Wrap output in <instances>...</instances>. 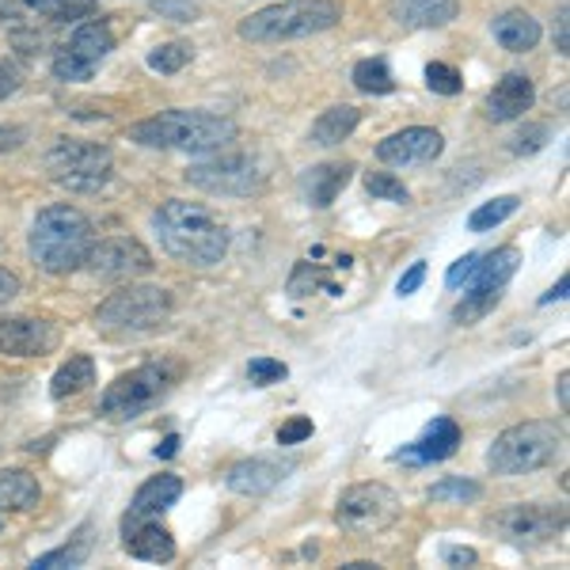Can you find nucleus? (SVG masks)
Instances as JSON below:
<instances>
[{"label": "nucleus", "mask_w": 570, "mask_h": 570, "mask_svg": "<svg viewBox=\"0 0 570 570\" xmlns=\"http://www.w3.org/2000/svg\"><path fill=\"white\" fill-rule=\"evenodd\" d=\"M156 240L183 266H217L228 252V228L202 202L168 198L153 214Z\"/></svg>", "instance_id": "f257e3e1"}, {"label": "nucleus", "mask_w": 570, "mask_h": 570, "mask_svg": "<svg viewBox=\"0 0 570 570\" xmlns=\"http://www.w3.org/2000/svg\"><path fill=\"white\" fill-rule=\"evenodd\" d=\"M240 137V126L225 115L209 110H160L130 126V141L145 149H171V153H217Z\"/></svg>", "instance_id": "f03ea898"}, {"label": "nucleus", "mask_w": 570, "mask_h": 570, "mask_svg": "<svg viewBox=\"0 0 570 570\" xmlns=\"http://www.w3.org/2000/svg\"><path fill=\"white\" fill-rule=\"evenodd\" d=\"M31 259L46 274H72L80 271L91 247V220L69 202L39 209L31 225Z\"/></svg>", "instance_id": "7ed1b4c3"}, {"label": "nucleus", "mask_w": 570, "mask_h": 570, "mask_svg": "<svg viewBox=\"0 0 570 570\" xmlns=\"http://www.w3.org/2000/svg\"><path fill=\"white\" fill-rule=\"evenodd\" d=\"M343 20L338 0H278L240 23V39L247 42H293L308 35L331 31Z\"/></svg>", "instance_id": "20e7f679"}, {"label": "nucleus", "mask_w": 570, "mask_h": 570, "mask_svg": "<svg viewBox=\"0 0 570 570\" xmlns=\"http://www.w3.org/2000/svg\"><path fill=\"white\" fill-rule=\"evenodd\" d=\"M559 445H563V430L556 422L544 419L518 422V426L502 430L494 438V445L487 449V468L494 475H529L556 461Z\"/></svg>", "instance_id": "39448f33"}, {"label": "nucleus", "mask_w": 570, "mask_h": 570, "mask_svg": "<svg viewBox=\"0 0 570 570\" xmlns=\"http://www.w3.org/2000/svg\"><path fill=\"white\" fill-rule=\"evenodd\" d=\"M171 312H176V301H171L168 289L126 285L96 308V327L107 331V335H149V331H160L168 324Z\"/></svg>", "instance_id": "423d86ee"}, {"label": "nucleus", "mask_w": 570, "mask_h": 570, "mask_svg": "<svg viewBox=\"0 0 570 570\" xmlns=\"http://www.w3.org/2000/svg\"><path fill=\"white\" fill-rule=\"evenodd\" d=\"M42 164L58 187L77 190V195H96L115 179V153L99 141H80V137H61Z\"/></svg>", "instance_id": "0eeeda50"}, {"label": "nucleus", "mask_w": 570, "mask_h": 570, "mask_svg": "<svg viewBox=\"0 0 570 570\" xmlns=\"http://www.w3.org/2000/svg\"><path fill=\"white\" fill-rule=\"evenodd\" d=\"M187 183L195 190L220 198H252L271 187V164L255 153H220L187 168Z\"/></svg>", "instance_id": "6e6552de"}, {"label": "nucleus", "mask_w": 570, "mask_h": 570, "mask_svg": "<svg viewBox=\"0 0 570 570\" xmlns=\"http://www.w3.org/2000/svg\"><path fill=\"white\" fill-rule=\"evenodd\" d=\"M403 518V502L389 483H354L338 494L335 505V525L346 537L370 540L389 532Z\"/></svg>", "instance_id": "1a4fd4ad"}, {"label": "nucleus", "mask_w": 570, "mask_h": 570, "mask_svg": "<svg viewBox=\"0 0 570 570\" xmlns=\"http://www.w3.org/2000/svg\"><path fill=\"white\" fill-rule=\"evenodd\" d=\"M176 376H179V370H176V365H168V362L137 365V370L115 376V381L107 384L104 400H99V411H104L107 419H115V422L145 415V411L156 407V403L171 392Z\"/></svg>", "instance_id": "9d476101"}, {"label": "nucleus", "mask_w": 570, "mask_h": 570, "mask_svg": "<svg viewBox=\"0 0 570 570\" xmlns=\"http://www.w3.org/2000/svg\"><path fill=\"white\" fill-rule=\"evenodd\" d=\"M487 529L513 548H540L567 529V510L556 502H518L494 513Z\"/></svg>", "instance_id": "9b49d317"}, {"label": "nucleus", "mask_w": 570, "mask_h": 570, "mask_svg": "<svg viewBox=\"0 0 570 570\" xmlns=\"http://www.w3.org/2000/svg\"><path fill=\"white\" fill-rule=\"evenodd\" d=\"M518 263H521L518 247H499V252H491V255H480V259H475L472 278L464 282L468 285L464 301L453 312L456 324H475V320H483L487 312L499 305L505 282L518 274Z\"/></svg>", "instance_id": "f8f14e48"}, {"label": "nucleus", "mask_w": 570, "mask_h": 570, "mask_svg": "<svg viewBox=\"0 0 570 570\" xmlns=\"http://www.w3.org/2000/svg\"><path fill=\"white\" fill-rule=\"evenodd\" d=\"M85 266L96 278L107 282H134L141 274L153 271V252L141 240H130V236H110V240H91Z\"/></svg>", "instance_id": "ddd939ff"}, {"label": "nucleus", "mask_w": 570, "mask_h": 570, "mask_svg": "<svg viewBox=\"0 0 570 570\" xmlns=\"http://www.w3.org/2000/svg\"><path fill=\"white\" fill-rule=\"evenodd\" d=\"M61 346V331L42 316H0V354L46 357Z\"/></svg>", "instance_id": "4468645a"}, {"label": "nucleus", "mask_w": 570, "mask_h": 570, "mask_svg": "<svg viewBox=\"0 0 570 570\" xmlns=\"http://www.w3.org/2000/svg\"><path fill=\"white\" fill-rule=\"evenodd\" d=\"M445 153V137L434 126H407V130L384 137L376 145V160L392 164V168H419V164H434Z\"/></svg>", "instance_id": "2eb2a0df"}, {"label": "nucleus", "mask_w": 570, "mask_h": 570, "mask_svg": "<svg viewBox=\"0 0 570 570\" xmlns=\"http://www.w3.org/2000/svg\"><path fill=\"white\" fill-rule=\"evenodd\" d=\"M456 445H461V426H456L453 419H434L415 441H411V445H403L400 453H395V461L400 464H441L456 453Z\"/></svg>", "instance_id": "dca6fc26"}, {"label": "nucleus", "mask_w": 570, "mask_h": 570, "mask_svg": "<svg viewBox=\"0 0 570 570\" xmlns=\"http://www.w3.org/2000/svg\"><path fill=\"white\" fill-rule=\"evenodd\" d=\"M122 548L141 563H171L176 559V537L156 518L122 521Z\"/></svg>", "instance_id": "f3484780"}, {"label": "nucleus", "mask_w": 570, "mask_h": 570, "mask_svg": "<svg viewBox=\"0 0 570 570\" xmlns=\"http://www.w3.org/2000/svg\"><path fill=\"white\" fill-rule=\"evenodd\" d=\"M293 472V464H278V461H266V456H252V461H240L228 468L225 483L233 494H244V499H263L278 487L285 475Z\"/></svg>", "instance_id": "a211bd4d"}, {"label": "nucleus", "mask_w": 570, "mask_h": 570, "mask_svg": "<svg viewBox=\"0 0 570 570\" xmlns=\"http://www.w3.org/2000/svg\"><path fill=\"white\" fill-rule=\"evenodd\" d=\"M354 164L351 160H327V164H316L301 176V198L308 202L312 209H327L331 202L343 195V187L354 179Z\"/></svg>", "instance_id": "6ab92c4d"}, {"label": "nucleus", "mask_w": 570, "mask_h": 570, "mask_svg": "<svg viewBox=\"0 0 570 570\" xmlns=\"http://www.w3.org/2000/svg\"><path fill=\"white\" fill-rule=\"evenodd\" d=\"M532 99H537V88H532L525 72H505L499 85L487 91V118L491 122H513L532 107Z\"/></svg>", "instance_id": "aec40b11"}, {"label": "nucleus", "mask_w": 570, "mask_h": 570, "mask_svg": "<svg viewBox=\"0 0 570 570\" xmlns=\"http://www.w3.org/2000/svg\"><path fill=\"white\" fill-rule=\"evenodd\" d=\"M389 16L407 31L445 27L461 16V0H389Z\"/></svg>", "instance_id": "412c9836"}, {"label": "nucleus", "mask_w": 570, "mask_h": 570, "mask_svg": "<svg viewBox=\"0 0 570 570\" xmlns=\"http://www.w3.org/2000/svg\"><path fill=\"white\" fill-rule=\"evenodd\" d=\"M183 494V480L179 475H153V480H145L137 487L130 510H126L122 521H145V518H160V513H168L171 505L179 502Z\"/></svg>", "instance_id": "4be33fe9"}, {"label": "nucleus", "mask_w": 570, "mask_h": 570, "mask_svg": "<svg viewBox=\"0 0 570 570\" xmlns=\"http://www.w3.org/2000/svg\"><path fill=\"white\" fill-rule=\"evenodd\" d=\"M42 502V487L23 468H0V513H27Z\"/></svg>", "instance_id": "5701e85b"}, {"label": "nucleus", "mask_w": 570, "mask_h": 570, "mask_svg": "<svg viewBox=\"0 0 570 570\" xmlns=\"http://www.w3.org/2000/svg\"><path fill=\"white\" fill-rule=\"evenodd\" d=\"M357 122H362V110L351 107V104H338V107H327L324 115L312 122L308 130V141L320 145V149H331V145H343L346 137L357 130Z\"/></svg>", "instance_id": "b1692460"}, {"label": "nucleus", "mask_w": 570, "mask_h": 570, "mask_svg": "<svg viewBox=\"0 0 570 570\" xmlns=\"http://www.w3.org/2000/svg\"><path fill=\"white\" fill-rule=\"evenodd\" d=\"M491 31H494V39H499L502 50H510V53H529L532 46L540 42V23L532 20L529 12H521V8L502 12Z\"/></svg>", "instance_id": "393cba45"}, {"label": "nucleus", "mask_w": 570, "mask_h": 570, "mask_svg": "<svg viewBox=\"0 0 570 570\" xmlns=\"http://www.w3.org/2000/svg\"><path fill=\"white\" fill-rule=\"evenodd\" d=\"M110 50H115V31H110L104 20L80 23L77 31H72V39H69V53H77V58L91 61V66H99V61H104Z\"/></svg>", "instance_id": "a878e982"}, {"label": "nucleus", "mask_w": 570, "mask_h": 570, "mask_svg": "<svg viewBox=\"0 0 570 570\" xmlns=\"http://www.w3.org/2000/svg\"><path fill=\"white\" fill-rule=\"evenodd\" d=\"M96 384V362L88 354H72L58 373H53V384H50V395L53 400H69V395H80Z\"/></svg>", "instance_id": "bb28decb"}, {"label": "nucleus", "mask_w": 570, "mask_h": 570, "mask_svg": "<svg viewBox=\"0 0 570 570\" xmlns=\"http://www.w3.org/2000/svg\"><path fill=\"white\" fill-rule=\"evenodd\" d=\"M88 556H91V537H88V525L77 532V540L66 548H53V551H46V556L35 559V570H58V567H85L88 563Z\"/></svg>", "instance_id": "cd10ccee"}, {"label": "nucleus", "mask_w": 570, "mask_h": 570, "mask_svg": "<svg viewBox=\"0 0 570 570\" xmlns=\"http://www.w3.org/2000/svg\"><path fill=\"white\" fill-rule=\"evenodd\" d=\"M354 85L357 91H365V96H389V91H395V77H392L389 61L365 58L354 66Z\"/></svg>", "instance_id": "c85d7f7f"}, {"label": "nucleus", "mask_w": 570, "mask_h": 570, "mask_svg": "<svg viewBox=\"0 0 570 570\" xmlns=\"http://www.w3.org/2000/svg\"><path fill=\"white\" fill-rule=\"evenodd\" d=\"M518 206H521L518 195H502V198H494V202H483L480 209H472V217H468V228H472V233H491V228H499L505 217L518 214Z\"/></svg>", "instance_id": "c756f323"}, {"label": "nucleus", "mask_w": 570, "mask_h": 570, "mask_svg": "<svg viewBox=\"0 0 570 570\" xmlns=\"http://www.w3.org/2000/svg\"><path fill=\"white\" fill-rule=\"evenodd\" d=\"M20 4L46 16V20H85L96 12V0H20Z\"/></svg>", "instance_id": "7c9ffc66"}, {"label": "nucleus", "mask_w": 570, "mask_h": 570, "mask_svg": "<svg viewBox=\"0 0 570 570\" xmlns=\"http://www.w3.org/2000/svg\"><path fill=\"white\" fill-rule=\"evenodd\" d=\"M475 499H483V487L464 480V475H449V480L430 487V502H461L464 505V502H475Z\"/></svg>", "instance_id": "2f4dec72"}, {"label": "nucleus", "mask_w": 570, "mask_h": 570, "mask_svg": "<svg viewBox=\"0 0 570 570\" xmlns=\"http://www.w3.org/2000/svg\"><path fill=\"white\" fill-rule=\"evenodd\" d=\"M195 58V46L190 42H164L149 53V69L156 72H179L187 61Z\"/></svg>", "instance_id": "473e14b6"}, {"label": "nucleus", "mask_w": 570, "mask_h": 570, "mask_svg": "<svg viewBox=\"0 0 570 570\" xmlns=\"http://www.w3.org/2000/svg\"><path fill=\"white\" fill-rule=\"evenodd\" d=\"M365 190H370L373 198H384V202H411V190L403 187L400 179L395 176H389V171H370V176H365Z\"/></svg>", "instance_id": "72a5a7b5"}, {"label": "nucleus", "mask_w": 570, "mask_h": 570, "mask_svg": "<svg viewBox=\"0 0 570 570\" xmlns=\"http://www.w3.org/2000/svg\"><path fill=\"white\" fill-rule=\"evenodd\" d=\"M426 85H430V91H438V96H456V91L464 88V80H461V72L453 66H445V61H430Z\"/></svg>", "instance_id": "f704fd0d"}, {"label": "nucleus", "mask_w": 570, "mask_h": 570, "mask_svg": "<svg viewBox=\"0 0 570 570\" xmlns=\"http://www.w3.org/2000/svg\"><path fill=\"white\" fill-rule=\"evenodd\" d=\"M289 376V365L278 362V357H255L252 365H247V381L259 384V389H266V384H278Z\"/></svg>", "instance_id": "c9c22d12"}, {"label": "nucleus", "mask_w": 570, "mask_h": 570, "mask_svg": "<svg viewBox=\"0 0 570 570\" xmlns=\"http://www.w3.org/2000/svg\"><path fill=\"white\" fill-rule=\"evenodd\" d=\"M316 285H327L331 293H338V285H331L324 278V271H316V266H308V263H297V271H293V278H289V293H293V297H305V293L316 289Z\"/></svg>", "instance_id": "e433bc0d"}, {"label": "nucleus", "mask_w": 570, "mask_h": 570, "mask_svg": "<svg viewBox=\"0 0 570 570\" xmlns=\"http://www.w3.org/2000/svg\"><path fill=\"white\" fill-rule=\"evenodd\" d=\"M91 72H96V66L91 61H85V58H77V53H61V58H53V77L58 80H91Z\"/></svg>", "instance_id": "4c0bfd02"}, {"label": "nucleus", "mask_w": 570, "mask_h": 570, "mask_svg": "<svg viewBox=\"0 0 570 570\" xmlns=\"http://www.w3.org/2000/svg\"><path fill=\"white\" fill-rule=\"evenodd\" d=\"M153 12L164 16V20H176V23H190L202 16V8L195 0H153Z\"/></svg>", "instance_id": "58836bf2"}, {"label": "nucleus", "mask_w": 570, "mask_h": 570, "mask_svg": "<svg viewBox=\"0 0 570 570\" xmlns=\"http://www.w3.org/2000/svg\"><path fill=\"white\" fill-rule=\"evenodd\" d=\"M312 419L308 415H293L289 422H282L278 426V445H301V441L312 438Z\"/></svg>", "instance_id": "ea45409f"}, {"label": "nucleus", "mask_w": 570, "mask_h": 570, "mask_svg": "<svg viewBox=\"0 0 570 570\" xmlns=\"http://www.w3.org/2000/svg\"><path fill=\"white\" fill-rule=\"evenodd\" d=\"M475 259H480V255H464V259H456L453 266H449V274H445V285H449V289H461V285H464L468 278H472Z\"/></svg>", "instance_id": "a19ab883"}, {"label": "nucleus", "mask_w": 570, "mask_h": 570, "mask_svg": "<svg viewBox=\"0 0 570 570\" xmlns=\"http://www.w3.org/2000/svg\"><path fill=\"white\" fill-rule=\"evenodd\" d=\"M544 141H548V126H529V130L518 137L513 153H537V149H544Z\"/></svg>", "instance_id": "79ce46f5"}, {"label": "nucleus", "mask_w": 570, "mask_h": 570, "mask_svg": "<svg viewBox=\"0 0 570 570\" xmlns=\"http://www.w3.org/2000/svg\"><path fill=\"white\" fill-rule=\"evenodd\" d=\"M23 85V77H20V69L12 66V61H0V99H8V96H16Z\"/></svg>", "instance_id": "37998d69"}, {"label": "nucleus", "mask_w": 570, "mask_h": 570, "mask_svg": "<svg viewBox=\"0 0 570 570\" xmlns=\"http://www.w3.org/2000/svg\"><path fill=\"white\" fill-rule=\"evenodd\" d=\"M422 282H426V263H411V271L403 274L395 289H400V297H411V293H419Z\"/></svg>", "instance_id": "c03bdc74"}, {"label": "nucleus", "mask_w": 570, "mask_h": 570, "mask_svg": "<svg viewBox=\"0 0 570 570\" xmlns=\"http://www.w3.org/2000/svg\"><path fill=\"white\" fill-rule=\"evenodd\" d=\"M570 12H567V4L563 8H559V20H556V50L559 53H563V58H567V53H570Z\"/></svg>", "instance_id": "a18cd8bd"}, {"label": "nucleus", "mask_w": 570, "mask_h": 570, "mask_svg": "<svg viewBox=\"0 0 570 570\" xmlns=\"http://www.w3.org/2000/svg\"><path fill=\"white\" fill-rule=\"evenodd\" d=\"M23 141H27V130H23V126H0V153L20 149Z\"/></svg>", "instance_id": "49530a36"}, {"label": "nucleus", "mask_w": 570, "mask_h": 570, "mask_svg": "<svg viewBox=\"0 0 570 570\" xmlns=\"http://www.w3.org/2000/svg\"><path fill=\"white\" fill-rule=\"evenodd\" d=\"M12 297H20V278H16L12 271H4V266H0V305H8Z\"/></svg>", "instance_id": "de8ad7c7"}, {"label": "nucleus", "mask_w": 570, "mask_h": 570, "mask_svg": "<svg viewBox=\"0 0 570 570\" xmlns=\"http://www.w3.org/2000/svg\"><path fill=\"white\" fill-rule=\"evenodd\" d=\"M445 563L449 567H475L480 563V556H475L472 548H445Z\"/></svg>", "instance_id": "09e8293b"}, {"label": "nucleus", "mask_w": 570, "mask_h": 570, "mask_svg": "<svg viewBox=\"0 0 570 570\" xmlns=\"http://www.w3.org/2000/svg\"><path fill=\"white\" fill-rule=\"evenodd\" d=\"M567 289H570V278H559V285H551L544 297H540V305H551V301H563V297H567Z\"/></svg>", "instance_id": "8fccbe9b"}, {"label": "nucleus", "mask_w": 570, "mask_h": 570, "mask_svg": "<svg viewBox=\"0 0 570 570\" xmlns=\"http://www.w3.org/2000/svg\"><path fill=\"white\" fill-rule=\"evenodd\" d=\"M176 453H179V434H168L156 445V456H176Z\"/></svg>", "instance_id": "3c124183"}, {"label": "nucleus", "mask_w": 570, "mask_h": 570, "mask_svg": "<svg viewBox=\"0 0 570 570\" xmlns=\"http://www.w3.org/2000/svg\"><path fill=\"white\" fill-rule=\"evenodd\" d=\"M559 403H563V411L570 407V395H567V373H559Z\"/></svg>", "instance_id": "603ef678"}, {"label": "nucleus", "mask_w": 570, "mask_h": 570, "mask_svg": "<svg viewBox=\"0 0 570 570\" xmlns=\"http://www.w3.org/2000/svg\"><path fill=\"white\" fill-rule=\"evenodd\" d=\"M16 8H12V0H0V20H8V16H12Z\"/></svg>", "instance_id": "864d4df0"}, {"label": "nucleus", "mask_w": 570, "mask_h": 570, "mask_svg": "<svg viewBox=\"0 0 570 570\" xmlns=\"http://www.w3.org/2000/svg\"><path fill=\"white\" fill-rule=\"evenodd\" d=\"M346 570H376V563H346Z\"/></svg>", "instance_id": "5fc2aeb1"}, {"label": "nucleus", "mask_w": 570, "mask_h": 570, "mask_svg": "<svg viewBox=\"0 0 570 570\" xmlns=\"http://www.w3.org/2000/svg\"><path fill=\"white\" fill-rule=\"evenodd\" d=\"M0 529H4V518H0Z\"/></svg>", "instance_id": "6e6d98bb"}]
</instances>
